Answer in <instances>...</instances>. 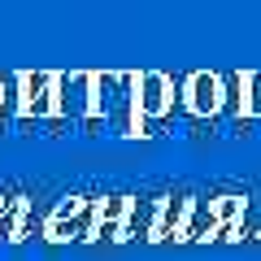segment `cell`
<instances>
[{"mask_svg": "<svg viewBox=\"0 0 261 261\" xmlns=\"http://www.w3.org/2000/svg\"><path fill=\"white\" fill-rule=\"evenodd\" d=\"M100 126L135 140V70H118V74H96L92 70V118H87V130H100Z\"/></svg>", "mask_w": 261, "mask_h": 261, "instance_id": "cell-1", "label": "cell"}, {"mask_svg": "<svg viewBox=\"0 0 261 261\" xmlns=\"http://www.w3.org/2000/svg\"><path fill=\"white\" fill-rule=\"evenodd\" d=\"M174 109H178V83L161 70H140L135 74V135H152Z\"/></svg>", "mask_w": 261, "mask_h": 261, "instance_id": "cell-2", "label": "cell"}, {"mask_svg": "<svg viewBox=\"0 0 261 261\" xmlns=\"http://www.w3.org/2000/svg\"><path fill=\"white\" fill-rule=\"evenodd\" d=\"M57 70H13V126L53 122Z\"/></svg>", "mask_w": 261, "mask_h": 261, "instance_id": "cell-3", "label": "cell"}, {"mask_svg": "<svg viewBox=\"0 0 261 261\" xmlns=\"http://www.w3.org/2000/svg\"><path fill=\"white\" fill-rule=\"evenodd\" d=\"M96 205H100V196H65L61 205L44 218V240H53V244H65V240L92 244Z\"/></svg>", "mask_w": 261, "mask_h": 261, "instance_id": "cell-4", "label": "cell"}, {"mask_svg": "<svg viewBox=\"0 0 261 261\" xmlns=\"http://www.w3.org/2000/svg\"><path fill=\"white\" fill-rule=\"evenodd\" d=\"M92 118V70H57L53 83V122H79Z\"/></svg>", "mask_w": 261, "mask_h": 261, "instance_id": "cell-5", "label": "cell"}, {"mask_svg": "<svg viewBox=\"0 0 261 261\" xmlns=\"http://www.w3.org/2000/svg\"><path fill=\"white\" fill-rule=\"evenodd\" d=\"M178 109L200 118V122H218V113H222V83H218L214 70H192L178 83Z\"/></svg>", "mask_w": 261, "mask_h": 261, "instance_id": "cell-6", "label": "cell"}, {"mask_svg": "<svg viewBox=\"0 0 261 261\" xmlns=\"http://www.w3.org/2000/svg\"><path fill=\"white\" fill-rule=\"evenodd\" d=\"M187 205H192V196H183V192L161 196L157 222H152V231H148V244H170V240H178V231H183V222H187Z\"/></svg>", "mask_w": 261, "mask_h": 261, "instance_id": "cell-7", "label": "cell"}, {"mask_svg": "<svg viewBox=\"0 0 261 261\" xmlns=\"http://www.w3.org/2000/svg\"><path fill=\"white\" fill-rule=\"evenodd\" d=\"M130 200H135V196H100V205H96V226H92V244H100V240L118 244L122 226H126V214H130Z\"/></svg>", "mask_w": 261, "mask_h": 261, "instance_id": "cell-8", "label": "cell"}, {"mask_svg": "<svg viewBox=\"0 0 261 261\" xmlns=\"http://www.w3.org/2000/svg\"><path fill=\"white\" fill-rule=\"evenodd\" d=\"M218 222H214V205H209V196H192V205H187V222L178 231V244H205L214 240Z\"/></svg>", "mask_w": 261, "mask_h": 261, "instance_id": "cell-9", "label": "cell"}, {"mask_svg": "<svg viewBox=\"0 0 261 261\" xmlns=\"http://www.w3.org/2000/svg\"><path fill=\"white\" fill-rule=\"evenodd\" d=\"M27 214H31L27 196H0V240L5 244H18L27 235Z\"/></svg>", "mask_w": 261, "mask_h": 261, "instance_id": "cell-10", "label": "cell"}, {"mask_svg": "<svg viewBox=\"0 0 261 261\" xmlns=\"http://www.w3.org/2000/svg\"><path fill=\"white\" fill-rule=\"evenodd\" d=\"M218 83H222V113H218V122L240 126L244 122V70H226V74H218Z\"/></svg>", "mask_w": 261, "mask_h": 261, "instance_id": "cell-11", "label": "cell"}, {"mask_svg": "<svg viewBox=\"0 0 261 261\" xmlns=\"http://www.w3.org/2000/svg\"><path fill=\"white\" fill-rule=\"evenodd\" d=\"M209 205H214V222L218 226H240L248 200H244L240 192H222V196H209Z\"/></svg>", "mask_w": 261, "mask_h": 261, "instance_id": "cell-12", "label": "cell"}, {"mask_svg": "<svg viewBox=\"0 0 261 261\" xmlns=\"http://www.w3.org/2000/svg\"><path fill=\"white\" fill-rule=\"evenodd\" d=\"M244 122H261V70H244Z\"/></svg>", "mask_w": 261, "mask_h": 261, "instance_id": "cell-13", "label": "cell"}, {"mask_svg": "<svg viewBox=\"0 0 261 261\" xmlns=\"http://www.w3.org/2000/svg\"><path fill=\"white\" fill-rule=\"evenodd\" d=\"M0 126H13V70L0 74Z\"/></svg>", "mask_w": 261, "mask_h": 261, "instance_id": "cell-14", "label": "cell"}]
</instances>
